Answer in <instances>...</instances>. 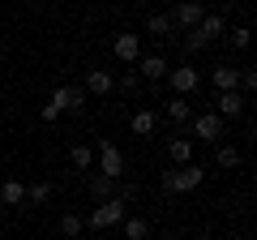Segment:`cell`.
I'll return each instance as SVG.
<instances>
[{
  "label": "cell",
  "mask_w": 257,
  "mask_h": 240,
  "mask_svg": "<svg viewBox=\"0 0 257 240\" xmlns=\"http://www.w3.org/2000/svg\"><path fill=\"white\" fill-rule=\"evenodd\" d=\"M128 214V202H120V197H107V202H99L90 210V219H86V227L90 231H107V227H120Z\"/></svg>",
  "instance_id": "6da1fadb"
},
{
  "label": "cell",
  "mask_w": 257,
  "mask_h": 240,
  "mask_svg": "<svg viewBox=\"0 0 257 240\" xmlns=\"http://www.w3.org/2000/svg\"><path fill=\"white\" fill-rule=\"evenodd\" d=\"M94 150H99V167H94V172L107 176V180H120V176H124V155H120V146L111 138H94Z\"/></svg>",
  "instance_id": "7a4b0ae2"
},
{
  "label": "cell",
  "mask_w": 257,
  "mask_h": 240,
  "mask_svg": "<svg viewBox=\"0 0 257 240\" xmlns=\"http://www.w3.org/2000/svg\"><path fill=\"white\" fill-rule=\"evenodd\" d=\"M133 69H138V77H142L146 86H159V82H167V73H172V65H167V56H163V52H142Z\"/></svg>",
  "instance_id": "3957f363"
},
{
  "label": "cell",
  "mask_w": 257,
  "mask_h": 240,
  "mask_svg": "<svg viewBox=\"0 0 257 240\" xmlns=\"http://www.w3.org/2000/svg\"><path fill=\"white\" fill-rule=\"evenodd\" d=\"M189 125H193V138H197V142H210V146L223 142V120L214 116V111H193Z\"/></svg>",
  "instance_id": "277c9868"
},
{
  "label": "cell",
  "mask_w": 257,
  "mask_h": 240,
  "mask_svg": "<svg viewBox=\"0 0 257 240\" xmlns=\"http://www.w3.org/2000/svg\"><path fill=\"white\" fill-rule=\"evenodd\" d=\"M244 111H248V99L240 90H219L214 94V116L219 120H240Z\"/></svg>",
  "instance_id": "5b68a950"
},
{
  "label": "cell",
  "mask_w": 257,
  "mask_h": 240,
  "mask_svg": "<svg viewBox=\"0 0 257 240\" xmlns=\"http://www.w3.org/2000/svg\"><path fill=\"white\" fill-rule=\"evenodd\" d=\"M167 86H172V94H184V99H189V94L202 86V73H197V65H176L172 73H167Z\"/></svg>",
  "instance_id": "8992f818"
},
{
  "label": "cell",
  "mask_w": 257,
  "mask_h": 240,
  "mask_svg": "<svg viewBox=\"0 0 257 240\" xmlns=\"http://www.w3.org/2000/svg\"><path fill=\"white\" fill-rule=\"evenodd\" d=\"M202 180H206L202 163H184L172 172V193H193V189H202Z\"/></svg>",
  "instance_id": "52a82bcc"
},
{
  "label": "cell",
  "mask_w": 257,
  "mask_h": 240,
  "mask_svg": "<svg viewBox=\"0 0 257 240\" xmlns=\"http://www.w3.org/2000/svg\"><path fill=\"white\" fill-rule=\"evenodd\" d=\"M167 18H172L176 30H193L197 22L206 18V5H202V0H180V5H176V13H167Z\"/></svg>",
  "instance_id": "ba28073f"
},
{
  "label": "cell",
  "mask_w": 257,
  "mask_h": 240,
  "mask_svg": "<svg viewBox=\"0 0 257 240\" xmlns=\"http://www.w3.org/2000/svg\"><path fill=\"white\" fill-rule=\"evenodd\" d=\"M52 103L60 111H69V116H77V111H86V90H82V86H56Z\"/></svg>",
  "instance_id": "9c48e42d"
},
{
  "label": "cell",
  "mask_w": 257,
  "mask_h": 240,
  "mask_svg": "<svg viewBox=\"0 0 257 240\" xmlns=\"http://www.w3.org/2000/svg\"><path fill=\"white\" fill-rule=\"evenodd\" d=\"M111 52H116V60H124L128 69L138 65V56H142V35H133V30H124V35L111 39Z\"/></svg>",
  "instance_id": "30bf717a"
},
{
  "label": "cell",
  "mask_w": 257,
  "mask_h": 240,
  "mask_svg": "<svg viewBox=\"0 0 257 240\" xmlns=\"http://www.w3.org/2000/svg\"><path fill=\"white\" fill-rule=\"evenodd\" d=\"M155 129H159V111L155 107H138L128 116V133L133 138H155Z\"/></svg>",
  "instance_id": "8fae6325"
},
{
  "label": "cell",
  "mask_w": 257,
  "mask_h": 240,
  "mask_svg": "<svg viewBox=\"0 0 257 240\" xmlns=\"http://www.w3.org/2000/svg\"><path fill=\"white\" fill-rule=\"evenodd\" d=\"M193 30H197V35L206 39V47H210V43H219V39L227 35V18H223V13H206V18L197 22Z\"/></svg>",
  "instance_id": "7c38bea8"
},
{
  "label": "cell",
  "mask_w": 257,
  "mask_h": 240,
  "mask_svg": "<svg viewBox=\"0 0 257 240\" xmlns=\"http://www.w3.org/2000/svg\"><path fill=\"white\" fill-rule=\"evenodd\" d=\"M163 111H167V120H172V125H180V129H184V125L193 120V111H197V107H193V99H184V94H172Z\"/></svg>",
  "instance_id": "4fadbf2b"
},
{
  "label": "cell",
  "mask_w": 257,
  "mask_h": 240,
  "mask_svg": "<svg viewBox=\"0 0 257 240\" xmlns=\"http://www.w3.org/2000/svg\"><path fill=\"white\" fill-rule=\"evenodd\" d=\"M82 90H86V94H111V90H116V77H111L107 69L94 65L90 73H86V86H82Z\"/></svg>",
  "instance_id": "5bb4252c"
},
{
  "label": "cell",
  "mask_w": 257,
  "mask_h": 240,
  "mask_svg": "<svg viewBox=\"0 0 257 240\" xmlns=\"http://www.w3.org/2000/svg\"><path fill=\"white\" fill-rule=\"evenodd\" d=\"M0 206H26V185L22 180H0Z\"/></svg>",
  "instance_id": "9a60e30c"
},
{
  "label": "cell",
  "mask_w": 257,
  "mask_h": 240,
  "mask_svg": "<svg viewBox=\"0 0 257 240\" xmlns=\"http://www.w3.org/2000/svg\"><path fill=\"white\" fill-rule=\"evenodd\" d=\"M210 82H214V90H240V69L219 65V69H210Z\"/></svg>",
  "instance_id": "2e32d148"
},
{
  "label": "cell",
  "mask_w": 257,
  "mask_h": 240,
  "mask_svg": "<svg viewBox=\"0 0 257 240\" xmlns=\"http://www.w3.org/2000/svg\"><path fill=\"white\" fill-rule=\"evenodd\" d=\"M167 155H172L176 167L193 163V138H184V133H180V138H172V142H167Z\"/></svg>",
  "instance_id": "e0dca14e"
},
{
  "label": "cell",
  "mask_w": 257,
  "mask_h": 240,
  "mask_svg": "<svg viewBox=\"0 0 257 240\" xmlns=\"http://www.w3.org/2000/svg\"><path fill=\"white\" fill-rule=\"evenodd\" d=\"M69 163H73L77 172H94V150L86 146V142H73V146H69Z\"/></svg>",
  "instance_id": "ac0fdd59"
},
{
  "label": "cell",
  "mask_w": 257,
  "mask_h": 240,
  "mask_svg": "<svg viewBox=\"0 0 257 240\" xmlns=\"http://www.w3.org/2000/svg\"><path fill=\"white\" fill-rule=\"evenodd\" d=\"M146 35H155V39H172L176 26H172V18H167V13H150V18H146Z\"/></svg>",
  "instance_id": "d6986e66"
},
{
  "label": "cell",
  "mask_w": 257,
  "mask_h": 240,
  "mask_svg": "<svg viewBox=\"0 0 257 240\" xmlns=\"http://www.w3.org/2000/svg\"><path fill=\"white\" fill-rule=\"evenodd\" d=\"M90 197H94V206L107 202V197H116V180H107V176L94 172V176H90Z\"/></svg>",
  "instance_id": "ffe728a7"
},
{
  "label": "cell",
  "mask_w": 257,
  "mask_h": 240,
  "mask_svg": "<svg viewBox=\"0 0 257 240\" xmlns=\"http://www.w3.org/2000/svg\"><path fill=\"white\" fill-rule=\"evenodd\" d=\"M120 227H124V240H146V236H150V223L142 219V214H124Z\"/></svg>",
  "instance_id": "44dd1931"
},
{
  "label": "cell",
  "mask_w": 257,
  "mask_h": 240,
  "mask_svg": "<svg viewBox=\"0 0 257 240\" xmlns=\"http://www.w3.org/2000/svg\"><path fill=\"white\" fill-rule=\"evenodd\" d=\"M116 90L133 99V94H142V90H146V82H142V77H138V69H128V73H124V77H120V82H116Z\"/></svg>",
  "instance_id": "7402d4cb"
},
{
  "label": "cell",
  "mask_w": 257,
  "mask_h": 240,
  "mask_svg": "<svg viewBox=\"0 0 257 240\" xmlns=\"http://www.w3.org/2000/svg\"><path fill=\"white\" fill-rule=\"evenodd\" d=\"M47 197H52V180H35V185H26V202L30 206H43Z\"/></svg>",
  "instance_id": "603a6c76"
},
{
  "label": "cell",
  "mask_w": 257,
  "mask_h": 240,
  "mask_svg": "<svg viewBox=\"0 0 257 240\" xmlns=\"http://www.w3.org/2000/svg\"><path fill=\"white\" fill-rule=\"evenodd\" d=\"M214 159H219V167H240V146H227V142H214Z\"/></svg>",
  "instance_id": "cb8c5ba5"
},
{
  "label": "cell",
  "mask_w": 257,
  "mask_h": 240,
  "mask_svg": "<svg viewBox=\"0 0 257 240\" xmlns=\"http://www.w3.org/2000/svg\"><path fill=\"white\" fill-rule=\"evenodd\" d=\"M82 227H86V223H82V214H73V210H64V214H60V236H69V240H73V236H82Z\"/></svg>",
  "instance_id": "d4e9b609"
},
{
  "label": "cell",
  "mask_w": 257,
  "mask_h": 240,
  "mask_svg": "<svg viewBox=\"0 0 257 240\" xmlns=\"http://www.w3.org/2000/svg\"><path fill=\"white\" fill-rule=\"evenodd\" d=\"M184 35H189V39H184V52H189V56H197V52H206V39L197 35V30H184Z\"/></svg>",
  "instance_id": "484cf974"
},
{
  "label": "cell",
  "mask_w": 257,
  "mask_h": 240,
  "mask_svg": "<svg viewBox=\"0 0 257 240\" xmlns=\"http://www.w3.org/2000/svg\"><path fill=\"white\" fill-rule=\"evenodd\" d=\"M116 197H120V202H138V197H142V189L133 185V180H128V185H120V180H116Z\"/></svg>",
  "instance_id": "4316f807"
},
{
  "label": "cell",
  "mask_w": 257,
  "mask_h": 240,
  "mask_svg": "<svg viewBox=\"0 0 257 240\" xmlns=\"http://www.w3.org/2000/svg\"><path fill=\"white\" fill-rule=\"evenodd\" d=\"M248 35H253V30H248V26H236V30H231V47H240V52H244V47H248Z\"/></svg>",
  "instance_id": "83f0119b"
},
{
  "label": "cell",
  "mask_w": 257,
  "mask_h": 240,
  "mask_svg": "<svg viewBox=\"0 0 257 240\" xmlns=\"http://www.w3.org/2000/svg\"><path fill=\"white\" fill-rule=\"evenodd\" d=\"M39 116H43V120H47V125H56V120H60V116H64V111H60V107H56V103H52V99H47V103H43V107H39Z\"/></svg>",
  "instance_id": "f1b7e54d"
},
{
  "label": "cell",
  "mask_w": 257,
  "mask_h": 240,
  "mask_svg": "<svg viewBox=\"0 0 257 240\" xmlns=\"http://www.w3.org/2000/svg\"><path fill=\"white\" fill-rule=\"evenodd\" d=\"M193 240H214V236H210V231H197V236H193Z\"/></svg>",
  "instance_id": "f546056e"
},
{
  "label": "cell",
  "mask_w": 257,
  "mask_h": 240,
  "mask_svg": "<svg viewBox=\"0 0 257 240\" xmlns=\"http://www.w3.org/2000/svg\"><path fill=\"white\" fill-rule=\"evenodd\" d=\"M163 240H176V236H163Z\"/></svg>",
  "instance_id": "4dcf8cb0"
}]
</instances>
